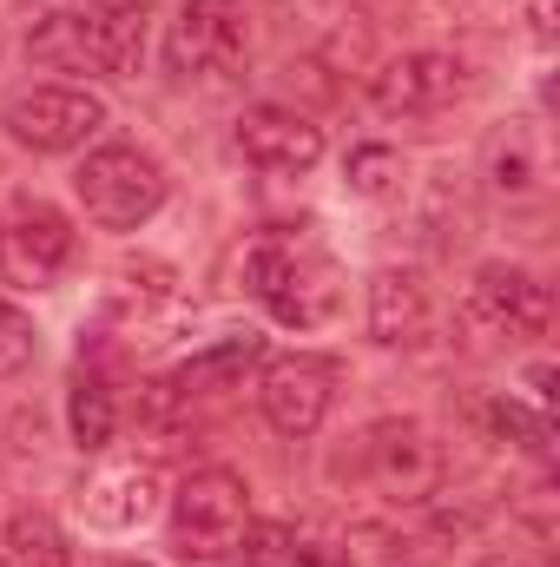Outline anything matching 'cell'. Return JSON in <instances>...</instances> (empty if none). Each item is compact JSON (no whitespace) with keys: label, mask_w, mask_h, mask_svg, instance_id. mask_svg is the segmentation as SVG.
Wrapping results in <instances>:
<instances>
[{"label":"cell","mask_w":560,"mask_h":567,"mask_svg":"<svg viewBox=\"0 0 560 567\" xmlns=\"http://www.w3.org/2000/svg\"><path fill=\"white\" fill-rule=\"evenodd\" d=\"M251 535V488L238 468H198L172 495V555L178 561H225Z\"/></svg>","instance_id":"obj_1"},{"label":"cell","mask_w":560,"mask_h":567,"mask_svg":"<svg viewBox=\"0 0 560 567\" xmlns=\"http://www.w3.org/2000/svg\"><path fill=\"white\" fill-rule=\"evenodd\" d=\"M245 284L278 323H297V330L323 323L336 310V297H343L336 290V265L323 251H310V245H290V238H265L245 258Z\"/></svg>","instance_id":"obj_2"},{"label":"cell","mask_w":560,"mask_h":567,"mask_svg":"<svg viewBox=\"0 0 560 567\" xmlns=\"http://www.w3.org/2000/svg\"><path fill=\"white\" fill-rule=\"evenodd\" d=\"M73 185H80V205H86V218L100 231H139L145 218L165 205V172L139 145H100V152H86V165L73 172Z\"/></svg>","instance_id":"obj_3"},{"label":"cell","mask_w":560,"mask_h":567,"mask_svg":"<svg viewBox=\"0 0 560 567\" xmlns=\"http://www.w3.org/2000/svg\"><path fill=\"white\" fill-rule=\"evenodd\" d=\"M356 468L390 502H428L442 488V449H435V435L422 423H403V416L370 423L356 435Z\"/></svg>","instance_id":"obj_4"},{"label":"cell","mask_w":560,"mask_h":567,"mask_svg":"<svg viewBox=\"0 0 560 567\" xmlns=\"http://www.w3.org/2000/svg\"><path fill=\"white\" fill-rule=\"evenodd\" d=\"M462 323L488 343H521V337H541L554 323V297L548 284L515 271V265H488L481 278L468 284V303H462Z\"/></svg>","instance_id":"obj_5"},{"label":"cell","mask_w":560,"mask_h":567,"mask_svg":"<svg viewBox=\"0 0 560 567\" xmlns=\"http://www.w3.org/2000/svg\"><path fill=\"white\" fill-rule=\"evenodd\" d=\"M172 73L185 80H225L245 66L251 53V27L238 0H185V13L172 20Z\"/></svg>","instance_id":"obj_6"},{"label":"cell","mask_w":560,"mask_h":567,"mask_svg":"<svg viewBox=\"0 0 560 567\" xmlns=\"http://www.w3.org/2000/svg\"><path fill=\"white\" fill-rule=\"evenodd\" d=\"M106 126V100L86 86H33L7 100V133L33 152H80Z\"/></svg>","instance_id":"obj_7"},{"label":"cell","mask_w":560,"mask_h":567,"mask_svg":"<svg viewBox=\"0 0 560 567\" xmlns=\"http://www.w3.org/2000/svg\"><path fill=\"white\" fill-rule=\"evenodd\" d=\"M258 403H265V423L290 435V442H303V435H317L323 416H330V403H336V363L330 357H278L271 370H265V383H258Z\"/></svg>","instance_id":"obj_8"},{"label":"cell","mask_w":560,"mask_h":567,"mask_svg":"<svg viewBox=\"0 0 560 567\" xmlns=\"http://www.w3.org/2000/svg\"><path fill=\"white\" fill-rule=\"evenodd\" d=\"M468 93V66L455 53H403L390 60L383 73H370V100L376 113L390 120H422V113H442Z\"/></svg>","instance_id":"obj_9"},{"label":"cell","mask_w":560,"mask_h":567,"mask_svg":"<svg viewBox=\"0 0 560 567\" xmlns=\"http://www.w3.org/2000/svg\"><path fill=\"white\" fill-rule=\"evenodd\" d=\"M238 152L258 172H310L323 158V133L297 106H245L238 113Z\"/></svg>","instance_id":"obj_10"},{"label":"cell","mask_w":560,"mask_h":567,"mask_svg":"<svg viewBox=\"0 0 560 567\" xmlns=\"http://www.w3.org/2000/svg\"><path fill=\"white\" fill-rule=\"evenodd\" d=\"M80 508H86V522L93 528H145L152 515H158V475L145 468V462H126V468H106V475H93L86 488H80Z\"/></svg>","instance_id":"obj_11"},{"label":"cell","mask_w":560,"mask_h":567,"mask_svg":"<svg viewBox=\"0 0 560 567\" xmlns=\"http://www.w3.org/2000/svg\"><path fill=\"white\" fill-rule=\"evenodd\" d=\"M73 218L60 212V205H46V198H20L13 205V258H20V271L33 284H46L53 271H66V258H73Z\"/></svg>","instance_id":"obj_12"},{"label":"cell","mask_w":560,"mask_h":567,"mask_svg":"<svg viewBox=\"0 0 560 567\" xmlns=\"http://www.w3.org/2000/svg\"><path fill=\"white\" fill-rule=\"evenodd\" d=\"M80 27H86V47H93L100 73H113V80H133V73H139L145 0H93V7L80 13Z\"/></svg>","instance_id":"obj_13"},{"label":"cell","mask_w":560,"mask_h":567,"mask_svg":"<svg viewBox=\"0 0 560 567\" xmlns=\"http://www.w3.org/2000/svg\"><path fill=\"white\" fill-rule=\"evenodd\" d=\"M370 337L390 350H409L428 337V284L416 271H376L370 278Z\"/></svg>","instance_id":"obj_14"},{"label":"cell","mask_w":560,"mask_h":567,"mask_svg":"<svg viewBox=\"0 0 560 567\" xmlns=\"http://www.w3.org/2000/svg\"><path fill=\"white\" fill-rule=\"evenodd\" d=\"M251 363H265V337L245 330V337H218L211 350L185 357L178 377H172V396H205V390H231Z\"/></svg>","instance_id":"obj_15"},{"label":"cell","mask_w":560,"mask_h":567,"mask_svg":"<svg viewBox=\"0 0 560 567\" xmlns=\"http://www.w3.org/2000/svg\"><path fill=\"white\" fill-rule=\"evenodd\" d=\"M330 567H428V548L416 535H403L396 522H356L330 548Z\"/></svg>","instance_id":"obj_16"},{"label":"cell","mask_w":560,"mask_h":567,"mask_svg":"<svg viewBox=\"0 0 560 567\" xmlns=\"http://www.w3.org/2000/svg\"><path fill=\"white\" fill-rule=\"evenodd\" d=\"M27 53H33L46 73H100V60H93V47H86L80 13H46V20H33Z\"/></svg>","instance_id":"obj_17"},{"label":"cell","mask_w":560,"mask_h":567,"mask_svg":"<svg viewBox=\"0 0 560 567\" xmlns=\"http://www.w3.org/2000/svg\"><path fill=\"white\" fill-rule=\"evenodd\" d=\"M66 429H73V442L80 449H106L113 442V429H120V396H113V383L106 377H73V390H66Z\"/></svg>","instance_id":"obj_18"},{"label":"cell","mask_w":560,"mask_h":567,"mask_svg":"<svg viewBox=\"0 0 560 567\" xmlns=\"http://www.w3.org/2000/svg\"><path fill=\"white\" fill-rule=\"evenodd\" d=\"M488 172H495V192H508V198H528V192H541V178H548V158H541V145H535V133H528V126H508V140H495Z\"/></svg>","instance_id":"obj_19"},{"label":"cell","mask_w":560,"mask_h":567,"mask_svg":"<svg viewBox=\"0 0 560 567\" xmlns=\"http://www.w3.org/2000/svg\"><path fill=\"white\" fill-rule=\"evenodd\" d=\"M7 567H66V535L40 515V508H20L7 522Z\"/></svg>","instance_id":"obj_20"},{"label":"cell","mask_w":560,"mask_h":567,"mask_svg":"<svg viewBox=\"0 0 560 567\" xmlns=\"http://www.w3.org/2000/svg\"><path fill=\"white\" fill-rule=\"evenodd\" d=\"M343 178H350V192H363V198H390L396 178H403V152H390V145H356L350 165H343Z\"/></svg>","instance_id":"obj_21"},{"label":"cell","mask_w":560,"mask_h":567,"mask_svg":"<svg viewBox=\"0 0 560 567\" xmlns=\"http://www.w3.org/2000/svg\"><path fill=\"white\" fill-rule=\"evenodd\" d=\"M33 350H40L33 317H27L20 303H7V297H0V377H20V370L33 363Z\"/></svg>","instance_id":"obj_22"},{"label":"cell","mask_w":560,"mask_h":567,"mask_svg":"<svg viewBox=\"0 0 560 567\" xmlns=\"http://www.w3.org/2000/svg\"><path fill=\"white\" fill-rule=\"evenodd\" d=\"M488 423H495V435H508V442L528 449V455H548V442H554L548 416H535V410H521V403H495Z\"/></svg>","instance_id":"obj_23"},{"label":"cell","mask_w":560,"mask_h":567,"mask_svg":"<svg viewBox=\"0 0 560 567\" xmlns=\"http://www.w3.org/2000/svg\"><path fill=\"white\" fill-rule=\"evenodd\" d=\"M528 390H535V403L548 410V403H554V363H535V370H528Z\"/></svg>","instance_id":"obj_24"},{"label":"cell","mask_w":560,"mask_h":567,"mask_svg":"<svg viewBox=\"0 0 560 567\" xmlns=\"http://www.w3.org/2000/svg\"><path fill=\"white\" fill-rule=\"evenodd\" d=\"M475 567H521L515 555H488V561H475Z\"/></svg>","instance_id":"obj_25"},{"label":"cell","mask_w":560,"mask_h":567,"mask_svg":"<svg viewBox=\"0 0 560 567\" xmlns=\"http://www.w3.org/2000/svg\"><path fill=\"white\" fill-rule=\"evenodd\" d=\"M238 567H271V561H258V555H251V561H238Z\"/></svg>","instance_id":"obj_26"},{"label":"cell","mask_w":560,"mask_h":567,"mask_svg":"<svg viewBox=\"0 0 560 567\" xmlns=\"http://www.w3.org/2000/svg\"><path fill=\"white\" fill-rule=\"evenodd\" d=\"M0 567H7V561H0Z\"/></svg>","instance_id":"obj_27"}]
</instances>
